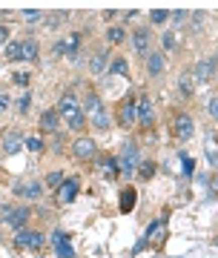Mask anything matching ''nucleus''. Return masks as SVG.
I'll return each instance as SVG.
<instances>
[{
    "mask_svg": "<svg viewBox=\"0 0 218 258\" xmlns=\"http://www.w3.org/2000/svg\"><path fill=\"white\" fill-rule=\"evenodd\" d=\"M81 109H83V115H86V123H89L95 132H109V126H112L109 109H106V103H103V98H100L95 89H86V95L81 98Z\"/></svg>",
    "mask_w": 218,
    "mask_h": 258,
    "instance_id": "f257e3e1",
    "label": "nucleus"
},
{
    "mask_svg": "<svg viewBox=\"0 0 218 258\" xmlns=\"http://www.w3.org/2000/svg\"><path fill=\"white\" fill-rule=\"evenodd\" d=\"M54 109H58L61 120H66V126L72 129V132H81V129L86 126V115H83V109H81V98L75 92L61 95V101H58Z\"/></svg>",
    "mask_w": 218,
    "mask_h": 258,
    "instance_id": "f03ea898",
    "label": "nucleus"
},
{
    "mask_svg": "<svg viewBox=\"0 0 218 258\" xmlns=\"http://www.w3.org/2000/svg\"><path fill=\"white\" fill-rule=\"evenodd\" d=\"M118 169L124 175H132L138 172V166H141V152H138V141H124L121 144V152L118 155Z\"/></svg>",
    "mask_w": 218,
    "mask_h": 258,
    "instance_id": "7ed1b4c3",
    "label": "nucleus"
},
{
    "mask_svg": "<svg viewBox=\"0 0 218 258\" xmlns=\"http://www.w3.org/2000/svg\"><path fill=\"white\" fill-rule=\"evenodd\" d=\"M29 207H23V204H6V207H0V221L9 224L12 230H23L29 224Z\"/></svg>",
    "mask_w": 218,
    "mask_h": 258,
    "instance_id": "20e7f679",
    "label": "nucleus"
},
{
    "mask_svg": "<svg viewBox=\"0 0 218 258\" xmlns=\"http://www.w3.org/2000/svg\"><path fill=\"white\" fill-rule=\"evenodd\" d=\"M69 149H72L75 161H81V164H89V161L98 158V141L89 138V135H78V138L69 144Z\"/></svg>",
    "mask_w": 218,
    "mask_h": 258,
    "instance_id": "39448f33",
    "label": "nucleus"
},
{
    "mask_svg": "<svg viewBox=\"0 0 218 258\" xmlns=\"http://www.w3.org/2000/svg\"><path fill=\"white\" fill-rule=\"evenodd\" d=\"M15 247L18 249H40L46 244V235L40 230H29V227H23V230H15Z\"/></svg>",
    "mask_w": 218,
    "mask_h": 258,
    "instance_id": "423d86ee",
    "label": "nucleus"
},
{
    "mask_svg": "<svg viewBox=\"0 0 218 258\" xmlns=\"http://www.w3.org/2000/svg\"><path fill=\"white\" fill-rule=\"evenodd\" d=\"M12 192L18 195V198H26V201H40L46 192V184L43 181H15Z\"/></svg>",
    "mask_w": 218,
    "mask_h": 258,
    "instance_id": "0eeeda50",
    "label": "nucleus"
},
{
    "mask_svg": "<svg viewBox=\"0 0 218 258\" xmlns=\"http://www.w3.org/2000/svg\"><path fill=\"white\" fill-rule=\"evenodd\" d=\"M132 52L138 57H146L152 52V29L149 26H135L132 29Z\"/></svg>",
    "mask_w": 218,
    "mask_h": 258,
    "instance_id": "6e6552de",
    "label": "nucleus"
},
{
    "mask_svg": "<svg viewBox=\"0 0 218 258\" xmlns=\"http://www.w3.org/2000/svg\"><path fill=\"white\" fill-rule=\"evenodd\" d=\"M81 40H83L81 32H69L64 40H58V43H54L52 52H54L58 57L66 55V57H72V60H78V52H81Z\"/></svg>",
    "mask_w": 218,
    "mask_h": 258,
    "instance_id": "1a4fd4ad",
    "label": "nucleus"
},
{
    "mask_svg": "<svg viewBox=\"0 0 218 258\" xmlns=\"http://www.w3.org/2000/svg\"><path fill=\"white\" fill-rule=\"evenodd\" d=\"M218 72V55H209V57H201L198 63L192 66V81L195 83H207L212 81V75Z\"/></svg>",
    "mask_w": 218,
    "mask_h": 258,
    "instance_id": "9d476101",
    "label": "nucleus"
},
{
    "mask_svg": "<svg viewBox=\"0 0 218 258\" xmlns=\"http://www.w3.org/2000/svg\"><path fill=\"white\" fill-rule=\"evenodd\" d=\"M23 147H26V138L20 135L18 129H6V132L0 135V152H3V155H18Z\"/></svg>",
    "mask_w": 218,
    "mask_h": 258,
    "instance_id": "9b49d317",
    "label": "nucleus"
},
{
    "mask_svg": "<svg viewBox=\"0 0 218 258\" xmlns=\"http://www.w3.org/2000/svg\"><path fill=\"white\" fill-rule=\"evenodd\" d=\"M118 123L124 129H132L138 123V98L127 95V101L121 103V109H118Z\"/></svg>",
    "mask_w": 218,
    "mask_h": 258,
    "instance_id": "f8f14e48",
    "label": "nucleus"
},
{
    "mask_svg": "<svg viewBox=\"0 0 218 258\" xmlns=\"http://www.w3.org/2000/svg\"><path fill=\"white\" fill-rule=\"evenodd\" d=\"M173 132L178 141H190L192 135H195V120H192V115H187V112H178L173 120Z\"/></svg>",
    "mask_w": 218,
    "mask_h": 258,
    "instance_id": "ddd939ff",
    "label": "nucleus"
},
{
    "mask_svg": "<svg viewBox=\"0 0 218 258\" xmlns=\"http://www.w3.org/2000/svg\"><path fill=\"white\" fill-rule=\"evenodd\" d=\"M138 126H155V106L149 95H138Z\"/></svg>",
    "mask_w": 218,
    "mask_h": 258,
    "instance_id": "4468645a",
    "label": "nucleus"
},
{
    "mask_svg": "<svg viewBox=\"0 0 218 258\" xmlns=\"http://www.w3.org/2000/svg\"><path fill=\"white\" fill-rule=\"evenodd\" d=\"M89 72H92V78H100V75L109 72V49L98 46L95 52H92V57H89Z\"/></svg>",
    "mask_w": 218,
    "mask_h": 258,
    "instance_id": "2eb2a0df",
    "label": "nucleus"
},
{
    "mask_svg": "<svg viewBox=\"0 0 218 258\" xmlns=\"http://www.w3.org/2000/svg\"><path fill=\"white\" fill-rule=\"evenodd\" d=\"M144 69L149 78H161L164 72H167V55L164 52H149V55L144 57Z\"/></svg>",
    "mask_w": 218,
    "mask_h": 258,
    "instance_id": "dca6fc26",
    "label": "nucleus"
},
{
    "mask_svg": "<svg viewBox=\"0 0 218 258\" xmlns=\"http://www.w3.org/2000/svg\"><path fill=\"white\" fill-rule=\"evenodd\" d=\"M61 115H58V109H46L40 112V120H37V126H40V132H49V135H58L61 132Z\"/></svg>",
    "mask_w": 218,
    "mask_h": 258,
    "instance_id": "f3484780",
    "label": "nucleus"
},
{
    "mask_svg": "<svg viewBox=\"0 0 218 258\" xmlns=\"http://www.w3.org/2000/svg\"><path fill=\"white\" fill-rule=\"evenodd\" d=\"M78 189H81V181H78V178H66L64 184L58 186V201L72 204L75 198H78Z\"/></svg>",
    "mask_w": 218,
    "mask_h": 258,
    "instance_id": "a211bd4d",
    "label": "nucleus"
},
{
    "mask_svg": "<svg viewBox=\"0 0 218 258\" xmlns=\"http://www.w3.org/2000/svg\"><path fill=\"white\" fill-rule=\"evenodd\" d=\"M98 161V172L103 178H109V181H115V178L121 175V169H118V158H109V155H98L95 158Z\"/></svg>",
    "mask_w": 218,
    "mask_h": 258,
    "instance_id": "6ab92c4d",
    "label": "nucleus"
},
{
    "mask_svg": "<svg viewBox=\"0 0 218 258\" xmlns=\"http://www.w3.org/2000/svg\"><path fill=\"white\" fill-rule=\"evenodd\" d=\"M66 20H69V12H49V15L43 18V26L49 29V32H58Z\"/></svg>",
    "mask_w": 218,
    "mask_h": 258,
    "instance_id": "aec40b11",
    "label": "nucleus"
},
{
    "mask_svg": "<svg viewBox=\"0 0 218 258\" xmlns=\"http://www.w3.org/2000/svg\"><path fill=\"white\" fill-rule=\"evenodd\" d=\"M103 40H106L109 46H121V43L127 40V29L124 26H109L106 32H103Z\"/></svg>",
    "mask_w": 218,
    "mask_h": 258,
    "instance_id": "412c9836",
    "label": "nucleus"
},
{
    "mask_svg": "<svg viewBox=\"0 0 218 258\" xmlns=\"http://www.w3.org/2000/svg\"><path fill=\"white\" fill-rule=\"evenodd\" d=\"M192 92H195V81H192V75L181 72L178 75V95H181V98H192Z\"/></svg>",
    "mask_w": 218,
    "mask_h": 258,
    "instance_id": "4be33fe9",
    "label": "nucleus"
},
{
    "mask_svg": "<svg viewBox=\"0 0 218 258\" xmlns=\"http://www.w3.org/2000/svg\"><path fill=\"white\" fill-rule=\"evenodd\" d=\"M37 57H40V46H37V40H35V37H26V40H23V60H26V63H35Z\"/></svg>",
    "mask_w": 218,
    "mask_h": 258,
    "instance_id": "5701e85b",
    "label": "nucleus"
},
{
    "mask_svg": "<svg viewBox=\"0 0 218 258\" xmlns=\"http://www.w3.org/2000/svg\"><path fill=\"white\" fill-rule=\"evenodd\" d=\"M138 204V192L132 189V186H127L124 192H121V212H132Z\"/></svg>",
    "mask_w": 218,
    "mask_h": 258,
    "instance_id": "b1692460",
    "label": "nucleus"
},
{
    "mask_svg": "<svg viewBox=\"0 0 218 258\" xmlns=\"http://www.w3.org/2000/svg\"><path fill=\"white\" fill-rule=\"evenodd\" d=\"M161 49H164V55H170V52H175V49H178V37H175V29H164V35H161Z\"/></svg>",
    "mask_w": 218,
    "mask_h": 258,
    "instance_id": "393cba45",
    "label": "nucleus"
},
{
    "mask_svg": "<svg viewBox=\"0 0 218 258\" xmlns=\"http://www.w3.org/2000/svg\"><path fill=\"white\" fill-rule=\"evenodd\" d=\"M109 75H115V78H129V63L124 57H112V60H109Z\"/></svg>",
    "mask_w": 218,
    "mask_h": 258,
    "instance_id": "a878e982",
    "label": "nucleus"
},
{
    "mask_svg": "<svg viewBox=\"0 0 218 258\" xmlns=\"http://www.w3.org/2000/svg\"><path fill=\"white\" fill-rule=\"evenodd\" d=\"M3 57H6V60H23V40H9Z\"/></svg>",
    "mask_w": 218,
    "mask_h": 258,
    "instance_id": "bb28decb",
    "label": "nucleus"
},
{
    "mask_svg": "<svg viewBox=\"0 0 218 258\" xmlns=\"http://www.w3.org/2000/svg\"><path fill=\"white\" fill-rule=\"evenodd\" d=\"M207 161H209V166L218 172V144H215V138H212V135L207 138Z\"/></svg>",
    "mask_w": 218,
    "mask_h": 258,
    "instance_id": "cd10ccee",
    "label": "nucleus"
},
{
    "mask_svg": "<svg viewBox=\"0 0 218 258\" xmlns=\"http://www.w3.org/2000/svg\"><path fill=\"white\" fill-rule=\"evenodd\" d=\"M155 161H141V166H138V175H141V181H152L155 178Z\"/></svg>",
    "mask_w": 218,
    "mask_h": 258,
    "instance_id": "c85d7f7f",
    "label": "nucleus"
},
{
    "mask_svg": "<svg viewBox=\"0 0 218 258\" xmlns=\"http://www.w3.org/2000/svg\"><path fill=\"white\" fill-rule=\"evenodd\" d=\"M66 178H64V172H61V169H54V172H49V175H46V189H58V186L64 184Z\"/></svg>",
    "mask_w": 218,
    "mask_h": 258,
    "instance_id": "c756f323",
    "label": "nucleus"
},
{
    "mask_svg": "<svg viewBox=\"0 0 218 258\" xmlns=\"http://www.w3.org/2000/svg\"><path fill=\"white\" fill-rule=\"evenodd\" d=\"M23 149H29V152H35V155H37V152H43V149H46V144H43V138H40V135H29L26 147H23Z\"/></svg>",
    "mask_w": 218,
    "mask_h": 258,
    "instance_id": "7c9ffc66",
    "label": "nucleus"
},
{
    "mask_svg": "<svg viewBox=\"0 0 218 258\" xmlns=\"http://www.w3.org/2000/svg\"><path fill=\"white\" fill-rule=\"evenodd\" d=\"M170 20H173V26L178 29V26H184V23L190 20V12L187 9H175V12H170Z\"/></svg>",
    "mask_w": 218,
    "mask_h": 258,
    "instance_id": "2f4dec72",
    "label": "nucleus"
},
{
    "mask_svg": "<svg viewBox=\"0 0 218 258\" xmlns=\"http://www.w3.org/2000/svg\"><path fill=\"white\" fill-rule=\"evenodd\" d=\"M15 106H18V112H20V115H26V112H29V106H32V95H29V92L18 95V101H15Z\"/></svg>",
    "mask_w": 218,
    "mask_h": 258,
    "instance_id": "473e14b6",
    "label": "nucleus"
},
{
    "mask_svg": "<svg viewBox=\"0 0 218 258\" xmlns=\"http://www.w3.org/2000/svg\"><path fill=\"white\" fill-rule=\"evenodd\" d=\"M149 20H152L155 26H161V23L170 20V12H167V9H152V12H149Z\"/></svg>",
    "mask_w": 218,
    "mask_h": 258,
    "instance_id": "72a5a7b5",
    "label": "nucleus"
},
{
    "mask_svg": "<svg viewBox=\"0 0 218 258\" xmlns=\"http://www.w3.org/2000/svg\"><path fill=\"white\" fill-rule=\"evenodd\" d=\"M204 26V12H190V32H201Z\"/></svg>",
    "mask_w": 218,
    "mask_h": 258,
    "instance_id": "f704fd0d",
    "label": "nucleus"
},
{
    "mask_svg": "<svg viewBox=\"0 0 218 258\" xmlns=\"http://www.w3.org/2000/svg\"><path fill=\"white\" fill-rule=\"evenodd\" d=\"M207 112H209L212 120H218V95H212V98L207 101Z\"/></svg>",
    "mask_w": 218,
    "mask_h": 258,
    "instance_id": "c9c22d12",
    "label": "nucleus"
},
{
    "mask_svg": "<svg viewBox=\"0 0 218 258\" xmlns=\"http://www.w3.org/2000/svg\"><path fill=\"white\" fill-rule=\"evenodd\" d=\"M20 18L29 20V23H37V20H43L46 15H43V12H20Z\"/></svg>",
    "mask_w": 218,
    "mask_h": 258,
    "instance_id": "e433bc0d",
    "label": "nucleus"
},
{
    "mask_svg": "<svg viewBox=\"0 0 218 258\" xmlns=\"http://www.w3.org/2000/svg\"><path fill=\"white\" fill-rule=\"evenodd\" d=\"M58 255L61 258H75V252H72V247H69L66 241H61V244H58Z\"/></svg>",
    "mask_w": 218,
    "mask_h": 258,
    "instance_id": "4c0bfd02",
    "label": "nucleus"
},
{
    "mask_svg": "<svg viewBox=\"0 0 218 258\" xmlns=\"http://www.w3.org/2000/svg\"><path fill=\"white\" fill-rule=\"evenodd\" d=\"M12 83H15V86H29V72H18V75H12Z\"/></svg>",
    "mask_w": 218,
    "mask_h": 258,
    "instance_id": "58836bf2",
    "label": "nucleus"
},
{
    "mask_svg": "<svg viewBox=\"0 0 218 258\" xmlns=\"http://www.w3.org/2000/svg\"><path fill=\"white\" fill-rule=\"evenodd\" d=\"M9 106H12V98H9L6 92H0V115H3V112L9 109Z\"/></svg>",
    "mask_w": 218,
    "mask_h": 258,
    "instance_id": "ea45409f",
    "label": "nucleus"
},
{
    "mask_svg": "<svg viewBox=\"0 0 218 258\" xmlns=\"http://www.w3.org/2000/svg\"><path fill=\"white\" fill-rule=\"evenodd\" d=\"M52 241H54V247H58L61 241H69V235H66L64 230H54V232H52Z\"/></svg>",
    "mask_w": 218,
    "mask_h": 258,
    "instance_id": "a19ab883",
    "label": "nucleus"
},
{
    "mask_svg": "<svg viewBox=\"0 0 218 258\" xmlns=\"http://www.w3.org/2000/svg\"><path fill=\"white\" fill-rule=\"evenodd\" d=\"M9 35H12V29H9V26H3V23H0V46H3L6 40H9Z\"/></svg>",
    "mask_w": 218,
    "mask_h": 258,
    "instance_id": "79ce46f5",
    "label": "nucleus"
},
{
    "mask_svg": "<svg viewBox=\"0 0 218 258\" xmlns=\"http://www.w3.org/2000/svg\"><path fill=\"white\" fill-rule=\"evenodd\" d=\"M54 147H52V152L54 155H61V152H64V141H61V135H54V141H52Z\"/></svg>",
    "mask_w": 218,
    "mask_h": 258,
    "instance_id": "37998d69",
    "label": "nucleus"
},
{
    "mask_svg": "<svg viewBox=\"0 0 218 258\" xmlns=\"http://www.w3.org/2000/svg\"><path fill=\"white\" fill-rule=\"evenodd\" d=\"M209 189H212V192L218 195V175H212V178H209Z\"/></svg>",
    "mask_w": 218,
    "mask_h": 258,
    "instance_id": "c03bdc74",
    "label": "nucleus"
},
{
    "mask_svg": "<svg viewBox=\"0 0 218 258\" xmlns=\"http://www.w3.org/2000/svg\"><path fill=\"white\" fill-rule=\"evenodd\" d=\"M0 92H3V89H0Z\"/></svg>",
    "mask_w": 218,
    "mask_h": 258,
    "instance_id": "a18cd8bd",
    "label": "nucleus"
}]
</instances>
